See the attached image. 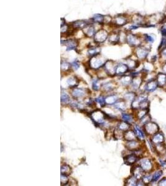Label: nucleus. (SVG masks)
Masks as SVG:
<instances>
[{
  "mask_svg": "<svg viewBox=\"0 0 166 186\" xmlns=\"http://www.w3.org/2000/svg\"><path fill=\"white\" fill-rule=\"evenodd\" d=\"M108 33L105 29H100L96 31L93 37L94 42L96 44H100L105 42L108 38Z\"/></svg>",
  "mask_w": 166,
  "mask_h": 186,
  "instance_id": "nucleus-8",
  "label": "nucleus"
},
{
  "mask_svg": "<svg viewBox=\"0 0 166 186\" xmlns=\"http://www.w3.org/2000/svg\"><path fill=\"white\" fill-rule=\"evenodd\" d=\"M118 65L115 62L112 60H107L103 67L108 77H113L116 76V68Z\"/></svg>",
  "mask_w": 166,
  "mask_h": 186,
  "instance_id": "nucleus-6",
  "label": "nucleus"
},
{
  "mask_svg": "<svg viewBox=\"0 0 166 186\" xmlns=\"http://www.w3.org/2000/svg\"><path fill=\"white\" fill-rule=\"evenodd\" d=\"M131 172L132 175L136 177L138 180L142 179L145 174L146 172L142 169L139 165H136L132 167L131 170Z\"/></svg>",
  "mask_w": 166,
  "mask_h": 186,
  "instance_id": "nucleus-10",
  "label": "nucleus"
},
{
  "mask_svg": "<svg viewBox=\"0 0 166 186\" xmlns=\"http://www.w3.org/2000/svg\"><path fill=\"white\" fill-rule=\"evenodd\" d=\"M60 173L63 174H65L69 176L72 173V167L67 163H63L61 165L60 167Z\"/></svg>",
  "mask_w": 166,
  "mask_h": 186,
  "instance_id": "nucleus-34",
  "label": "nucleus"
},
{
  "mask_svg": "<svg viewBox=\"0 0 166 186\" xmlns=\"http://www.w3.org/2000/svg\"><path fill=\"white\" fill-rule=\"evenodd\" d=\"M133 77L131 74H126L123 76L119 77V83L123 86H129L131 84Z\"/></svg>",
  "mask_w": 166,
  "mask_h": 186,
  "instance_id": "nucleus-20",
  "label": "nucleus"
},
{
  "mask_svg": "<svg viewBox=\"0 0 166 186\" xmlns=\"http://www.w3.org/2000/svg\"><path fill=\"white\" fill-rule=\"evenodd\" d=\"M100 79H98V78L94 79L92 81V84H91V87H92V89L95 91H98L101 90V86H102V84L100 82Z\"/></svg>",
  "mask_w": 166,
  "mask_h": 186,
  "instance_id": "nucleus-39",
  "label": "nucleus"
},
{
  "mask_svg": "<svg viewBox=\"0 0 166 186\" xmlns=\"http://www.w3.org/2000/svg\"><path fill=\"white\" fill-rule=\"evenodd\" d=\"M113 107L122 112H124L127 108L126 101L124 99H119L118 101L114 104Z\"/></svg>",
  "mask_w": 166,
  "mask_h": 186,
  "instance_id": "nucleus-22",
  "label": "nucleus"
},
{
  "mask_svg": "<svg viewBox=\"0 0 166 186\" xmlns=\"http://www.w3.org/2000/svg\"><path fill=\"white\" fill-rule=\"evenodd\" d=\"M133 129L136 133L137 138H138L139 140H140V141L144 140V138H145V135H146L144 130H142L141 129V127L138 125H135L134 126Z\"/></svg>",
  "mask_w": 166,
  "mask_h": 186,
  "instance_id": "nucleus-32",
  "label": "nucleus"
},
{
  "mask_svg": "<svg viewBox=\"0 0 166 186\" xmlns=\"http://www.w3.org/2000/svg\"><path fill=\"white\" fill-rule=\"evenodd\" d=\"M92 21L94 22L98 23L99 24H105V16L102 14H95L92 18Z\"/></svg>",
  "mask_w": 166,
  "mask_h": 186,
  "instance_id": "nucleus-41",
  "label": "nucleus"
},
{
  "mask_svg": "<svg viewBox=\"0 0 166 186\" xmlns=\"http://www.w3.org/2000/svg\"><path fill=\"white\" fill-rule=\"evenodd\" d=\"M112 21L114 26L120 27L127 24L129 22V19L127 16L120 14L114 17V20Z\"/></svg>",
  "mask_w": 166,
  "mask_h": 186,
  "instance_id": "nucleus-9",
  "label": "nucleus"
},
{
  "mask_svg": "<svg viewBox=\"0 0 166 186\" xmlns=\"http://www.w3.org/2000/svg\"><path fill=\"white\" fill-rule=\"evenodd\" d=\"M70 181V178L68 176L65 174H60V185H68Z\"/></svg>",
  "mask_w": 166,
  "mask_h": 186,
  "instance_id": "nucleus-44",
  "label": "nucleus"
},
{
  "mask_svg": "<svg viewBox=\"0 0 166 186\" xmlns=\"http://www.w3.org/2000/svg\"><path fill=\"white\" fill-rule=\"evenodd\" d=\"M123 158H124V163L130 166H133L135 165L136 162L140 160L139 157L133 152V153L128 154L127 155L124 156Z\"/></svg>",
  "mask_w": 166,
  "mask_h": 186,
  "instance_id": "nucleus-18",
  "label": "nucleus"
},
{
  "mask_svg": "<svg viewBox=\"0 0 166 186\" xmlns=\"http://www.w3.org/2000/svg\"><path fill=\"white\" fill-rule=\"evenodd\" d=\"M116 127L120 130L123 131V132H125L126 131H127L131 129V124L127 122H125L124 120H121L118 123Z\"/></svg>",
  "mask_w": 166,
  "mask_h": 186,
  "instance_id": "nucleus-33",
  "label": "nucleus"
},
{
  "mask_svg": "<svg viewBox=\"0 0 166 186\" xmlns=\"http://www.w3.org/2000/svg\"><path fill=\"white\" fill-rule=\"evenodd\" d=\"M142 83V77H139V75L133 77L132 82H131V86L133 87L134 89H138Z\"/></svg>",
  "mask_w": 166,
  "mask_h": 186,
  "instance_id": "nucleus-31",
  "label": "nucleus"
},
{
  "mask_svg": "<svg viewBox=\"0 0 166 186\" xmlns=\"http://www.w3.org/2000/svg\"><path fill=\"white\" fill-rule=\"evenodd\" d=\"M153 35L154 34H143V36H142L143 41L149 45L152 44L154 42V41H155V36H153Z\"/></svg>",
  "mask_w": 166,
  "mask_h": 186,
  "instance_id": "nucleus-37",
  "label": "nucleus"
},
{
  "mask_svg": "<svg viewBox=\"0 0 166 186\" xmlns=\"http://www.w3.org/2000/svg\"><path fill=\"white\" fill-rule=\"evenodd\" d=\"M65 24V21L64 20V19L62 18L61 19V26H64Z\"/></svg>",
  "mask_w": 166,
  "mask_h": 186,
  "instance_id": "nucleus-49",
  "label": "nucleus"
},
{
  "mask_svg": "<svg viewBox=\"0 0 166 186\" xmlns=\"http://www.w3.org/2000/svg\"><path fill=\"white\" fill-rule=\"evenodd\" d=\"M162 69H163V72H164V73L166 74V62L164 63V64L162 66Z\"/></svg>",
  "mask_w": 166,
  "mask_h": 186,
  "instance_id": "nucleus-48",
  "label": "nucleus"
},
{
  "mask_svg": "<svg viewBox=\"0 0 166 186\" xmlns=\"http://www.w3.org/2000/svg\"><path fill=\"white\" fill-rule=\"evenodd\" d=\"M88 24V22L87 21L78 20L72 22L70 26L75 29H83Z\"/></svg>",
  "mask_w": 166,
  "mask_h": 186,
  "instance_id": "nucleus-24",
  "label": "nucleus"
},
{
  "mask_svg": "<svg viewBox=\"0 0 166 186\" xmlns=\"http://www.w3.org/2000/svg\"><path fill=\"white\" fill-rule=\"evenodd\" d=\"M136 117L135 115L131 114H128V113H123L121 114V119L122 120H124L125 122H127L132 124L135 120Z\"/></svg>",
  "mask_w": 166,
  "mask_h": 186,
  "instance_id": "nucleus-36",
  "label": "nucleus"
},
{
  "mask_svg": "<svg viewBox=\"0 0 166 186\" xmlns=\"http://www.w3.org/2000/svg\"><path fill=\"white\" fill-rule=\"evenodd\" d=\"M152 138L151 140V142L153 144V145H158V144H161V143H163V142H164V135L162 133L159 132V133H156V134H154V135L152 136Z\"/></svg>",
  "mask_w": 166,
  "mask_h": 186,
  "instance_id": "nucleus-26",
  "label": "nucleus"
},
{
  "mask_svg": "<svg viewBox=\"0 0 166 186\" xmlns=\"http://www.w3.org/2000/svg\"><path fill=\"white\" fill-rule=\"evenodd\" d=\"M108 42L111 45L118 44L120 42V34L116 32H113L108 36Z\"/></svg>",
  "mask_w": 166,
  "mask_h": 186,
  "instance_id": "nucleus-21",
  "label": "nucleus"
},
{
  "mask_svg": "<svg viewBox=\"0 0 166 186\" xmlns=\"http://www.w3.org/2000/svg\"><path fill=\"white\" fill-rule=\"evenodd\" d=\"M101 49L98 46H90L87 50V55L90 57L100 55Z\"/></svg>",
  "mask_w": 166,
  "mask_h": 186,
  "instance_id": "nucleus-30",
  "label": "nucleus"
},
{
  "mask_svg": "<svg viewBox=\"0 0 166 186\" xmlns=\"http://www.w3.org/2000/svg\"><path fill=\"white\" fill-rule=\"evenodd\" d=\"M159 126L154 122H149L143 125V130H144L145 134L149 136H152L159 131Z\"/></svg>",
  "mask_w": 166,
  "mask_h": 186,
  "instance_id": "nucleus-7",
  "label": "nucleus"
},
{
  "mask_svg": "<svg viewBox=\"0 0 166 186\" xmlns=\"http://www.w3.org/2000/svg\"><path fill=\"white\" fill-rule=\"evenodd\" d=\"M165 162H166V160H165Z\"/></svg>",
  "mask_w": 166,
  "mask_h": 186,
  "instance_id": "nucleus-51",
  "label": "nucleus"
},
{
  "mask_svg": "<svg viewBox=\"0 0 166 186\" xmlns=\"http://www.w3.org/2000/svg\"><path fill=\"white\" fill-rule=\"evenodd\" d=\"M149 52L150 49H148L146 46L141 45L135 47L134 54L139 60H144L147 59Z\"/></svg>",
  "mask_w": 166,
  "mask_h": 186,
  "instance_id": "nucleus-5",
  "label": "nucleus"
},
{
  "mask_svg": "<svg viewBox=\"0 0 166 186\" xmlns=\"http://www.w3.org/2000/svg\"><path fill=\"white\" fill-rule=\"evenodd\" d=\"M160 52V59H161V60H164V63L166 62V46L163 49H162L161 51H159Z\"/></svg>",
  "mask_w": 166,
  "mask_h": 186,
  "instance_id": "nucleus-47",
  "label": "nucleus"
},
{
  "mask_svg": "<svg viewBox=\"0 0 166 186\" xmlns=\"http://www.w3.org/2000/svg\"><path fill=\"white\" fill-rule=\"evenodd\" d=\"M125 148L133 152L134 151H136L142 148L141 141L139 140H135L126 142Z\"/></svg>",
  "mask_w": 166,
  "mask_h": 186,
  "instance_id": "nucleus-13",
  "label": "nucleus"
},
{
  "mask_svg": "<svg viewBox=\"0 0 166 186\" xmlns=\"http://www.w3.org/2000/svg\"><path fill=\"white\" fill-rule=\"evenodd\" d=\"M143 41L142 36L137 34H134L132 33L128 32L126 34V43L128 44L131 46L133 47H137L141 45Z\"/></svg>",
  "mask_w": 166,
  "mask_h": 186,
  "instance_id": "nucleus-4",
  "label": "nucleus"
},
{
  "mask_svg": "<svg viewBox=\"0 0 166 186\" xmlns=\"http://www.w3.org/2000/svg\"><path fill=\"white\" fill-rule=\"evenodd\" d=\"M130 71V69L128 65H126V63H118V65L116 68V76L118 77H121L123 75L127 74Z\"/></svg>",
  "mask_w": 166,
  "mask_h": 186,
  "instance_id": "nucleus-15",
  "label": "nucleus"
},
{
  "mask_svg": "<svg viewBox=\"0 0 166 186\" xmlns=\"http://www.w3.org/2000/svg\"><path fill=\"white\" fill-rule=\"evenodd\" d=\"M83 32L85 36L88 37H94L96 31L95 30V27L93 25L88 24L83 29Z\"/></svg>",
  "mask_w": 166,
  "mask_h": 186,
  "instance_id": "nucleus-29",
  "label": "nucleus"
},
{
  "mask_svg": "<svg viewBox=\"0 0 166 186\" xmlns=\"http://www.w3.org/2000/svg\"><path fill=\"white\" fill-rule=\"evenodd\" d=\"M136 96L137 95L136 94V92L133 91H129L126 93V94L124 95V99L126 101L132 102L135 99Z\"/></svg>",
  "mask_w": 166,
  "mask_h": 186,
  "instance_id": "nucleus-40",
  "label": "nucleus"
},
{
  "mask_svg": "<svg viewBox=\"0 0 166 186\" xmlns=\"http://www.w3.org/2000/svg\"><path fill=\"white\" fill-rule=\"evenodd\" d=\"M95 100L96 103L99 104V105L101 107H105L106 106V103H105V96L100 95L99 96L95 98Z\"/></svg>",
  "mask_w": 166,
  "mask_h": 186,
  "instance_id": "nucleus-43",
  "label": "nucleus"
},
{
  "mask_svg": "<svg viewBox=\"0 0 166 186\" xmlns=\"http://www.w3.org/2000/svg\"><path fill=\"white\" fill-rule=\"evenodd\" d=\"M62 45H64L67 46V51H70L72 50H75L78 46V41L76 39H67L61 40Z\"/></svg>",
  "mask_w": 166,
  "mask_h": 186,
  "instance_id": "nucleus-11",
  "label": "nucleus"
},
{
  "mask_svg": "<svg viewBox=\"0 0 166 186\" xmlns=\"http://www.w3.org/2000/svg\"><path fill=\"white\" fill-rule=\"evenodd\" d=\"M126 65L129 67L130 70H134L136 68H138L139 67L140 62L138 59H129L126 60Z\"/></svg>",
  "mask_w": 166,
  "mask_h": 186,
  "instance_id": "nucleus-28",
  "label": "nucleus"
},
{
  "mask_svg": "<svg viewBox=\"0 0 166 186\" xmlns=\"http://www.w3.org/2000/svg\"><path fill=\"white\" fill-rule=\"evenodd\" d=\"M124 132L121 130L118 129V128H115L113 130V138L115 140H121L123 139Z\"/></svg>",
  "mask_w": 166,
  "mask_h": 186,
  "instance_id": "nucleus-42",
  "label": "nucleus"
},
{
  "mask_svg": "<svg viewBox=\"0 0 166 186\" xmlns=\"http://www.w3.org/2000/svg\"><path fill=\"white\" fill-rule=\"evenodd\" d=\"M146 172H149L152 171L153 165L150 159L141 158L139 160V164Z\"/></svg>",
  "mask_w": 166,
  "mask_h": 186,
  "instance_id": "nucleus-14",
  "label": "nucleus"
},
{
  "mask_svg": "<svg viewBox=\"0 0 166 186\" xmlns=\"http://www.w3.org/2000/svg\"><path fill=\"white\" fill-rule=\"evenodd\" d=\"M116 88V83L113 81H109L107 82L103 83L101 90L103 93L106 94H110L112 91H113Z\"/></svg>",
  "mask_w": 166,
  "mask_h": 186,
  "instance_id": "nucleus-17",
  "label": "nucleus"
},
{
  "mask_svg": "<svg viewBox=\"0 0 166 186\" xmlns=\"http://www.w3.org/2000/svg\"><path fill=\"white\" fill-rule=\"evenodd\" d=\"M90 91L88 89L77 87V88L70 89V94L74 100L80 101L81 99H84L85 98L88 97L90 95Z\"/></svg>",
  "mask_w": 166,
  "mask_h": 186,
  "instance_id": "nucleus-3",
  "label": "nucleus"
},
{
  "mask_svg": "<svg viewBox=\"0 0 166 186\" xmlns=\"http://www.w3.org/2000/svg\"><path fill=\"white\" fill-rule=\"evenodd\" d=\"M138 179L136 177H135L134 176L131 175L127 179H126L124 181V185H129V186H134L137 185V183H138Z\"/></svg>",
  "mask_w": 166,
  "mask_h": 186,
  "instance_id": "nucleus-38",
  "label": "nucleus"
},
{
  "mask_svg": "<svg viewBox=\"0 0 166 186\" xmlns=\"http://www.w3.org/2000/svg\"><path fill=\"white\" fill-rule=\"evenodd\" d=\"M71 66L73 70H77L80 67V62L77 59H75L71 63Z\"/></svg>",
  "mask_w": 166,
  "mask_h": 186,
  "instance_id": "nucleus-46",
  "label": "nucleus"
},
{
  "mask_svg": "<svg viewBox=\"0 0 166 186\" xmlns=\"http://www.w3.org/2000/svg\"><path fill=\"white\" fill-rule=\"evenodd\" d=\"M158 86L163 87L166 85V74L159 73L156 78Z\"/></svg>",
  "mask_w": 166,
  "mask_h": 186,
  "instance_id": "nucleus-35",
  "label": "nucleus"
},
{
  "mask_svg": "<svg viewBox=\"0 0 166 186\" xmlns=\"http://www.w3.org/2000/svg\"><path fill=\"white\" fill-rule=\"evenodd\" d=\"M158 86V84L156 79H152L148 81L146 84L144 89L146 92H152L155 90L157 87Z\"/></svg>",
  "mask_w": 166,
  "mask_h": 186,
  "instance_id": "nucleus-25",
  "label": "nucleus"
},
{
  "mask_svg": "<svg viewBox=\"0 0 166 186\" xmlns=\"http://www.w3.org/2000/svg\"><path fill=\"white\" fill-rule=\"evenodd\" d=\"M119 99V97L116 94H108L105 96V100L106 106H113Z\"/></svg>",
  "mask_w": 166,
  "mask_h": 186,
  "instance_id": "nucleus-19",
  "label": "nucleus"
},
{
  "mask_svg": "<svg viewBox=\"0 0 166 186\" xmlns=\"http://www.w3.org/2000/svg\"><path fill=\"white\" fill-rule=\"evenodd\" d=\"M88 114L90 118L95 126L105 127L106 130L110 127L109 125V122L110 121L107 120V114L105 112V110L96 109L91 110Z\"/></svg>",
  "mask_w": 166,
  "mask_h": 186,
  "instance_id": "nucleus-1",
  "label": "nucleus"
},
{
  "mask_svg": "<svg viewBox=\"0 0 166 186\" xmlns=\"http://www.w3.org/2000/svg\"><path fill=\"white\" fill-rule=\"evenodd\" d=\"M107 60L101 55H98L90 58L88 62V67L90 69L95 71H98L100 69L103 67L105 63Z\"/></svg>",
  "mask_w": 166,
  "mask_h": 186,
  "instance_id": "nucleus-2",
  "label": "nucleus"
},
{
  "mask_svg": "<svg viewBox=\"0 0 166 186\" xmlns=\"http://www.w3.org/2000/svg\"><path fill=\"white\" fill-rule=\"evenodd\" d=\"M61 152H62V151H63V145L62 144H61Z\"/></svg>",
  "mask_w": 166,
  "mask_h": 186,
  "instance_id": "nucleus-50",
  "label": "nucleus"
},
{
  "mask_svg": "<svg viewBox=\"0 0 166 186\" xmlns=\"http://www.w3.org/2000/svg\"><path fill=\"white\" fill-rule=\"evenodd\" d=\"M67 85L68 88L69 89H72L75 88H77L80 83V79L76 75H72L68 77L66 81Z\"/></svg>",
  "mask_w": 166,
  "mask_h": 186,
  "instance_id": "nucleus-12",
  "label": "nucleus"
},
{
  "mask_svg": "<svg viewBox=\"0 0 166 186\" xmlns=\"http://www.w3.org/2000/svg\"><path fill=\"white\" fill-rule=\"evenodd\" d=\"M70 93H68L65 89H61L60 94V102L62 106H68L70 105L72 101V98Z\"/></svg>",
  "mask_w": 166,
  "mask_h": 186,
  "instance_id": "nucleus-16",
  "label": "nucleus"
},
{
  "mask_svg": "<svg viewBox=\"0 0 166 186\" xmlns=\"http://www.w3.org/2000/svg\"><path fill=\"white\" fill-rule=\"evenodd\" d=\"M162 175V171L159 170V171H156L152 176L151 182H155L157 181L159 179V178L161 177Z\"/></svg>",
  "mask_w": 166,
  "mask_h": 186,
  "instance_id": "nucleus-45",
  "label": "nucleus"
},
{
  "mask_svg": "<svg viewBox=\"0 0 166 186\" xmlns=\"http://www.w3.org/2000/svg\"><path fill=\"white\" fill-rule=\"evenodd\" d=\"M123 139L126 142L135 140H138V138H137L136 134L134 129H131L127 131H126L125 132H124Z\"/></svg>",
  "mask_w": 166,
  "mask_h": 186,
  "instance_id": "nucleus-23",
  "label": "nucleus"
},
{
  "mask_svg": "<svg viewBox=\"0 0 166 186\" xmlns=\"http://www.w3.org/2000/svg\"><path fill=\"white\" fill-rule=\"evenodd\" d=\"M60 69H61L62 73L67 74V73H70V72L72 69L71 63H68V62L65 60H62L61 65H60Z\"/></svg>",
  "mask_w": 166,
  "mask_h": 186,
  "instance_id": "nucleus-27",
  "label": "nucleus"
}]
</instances>
